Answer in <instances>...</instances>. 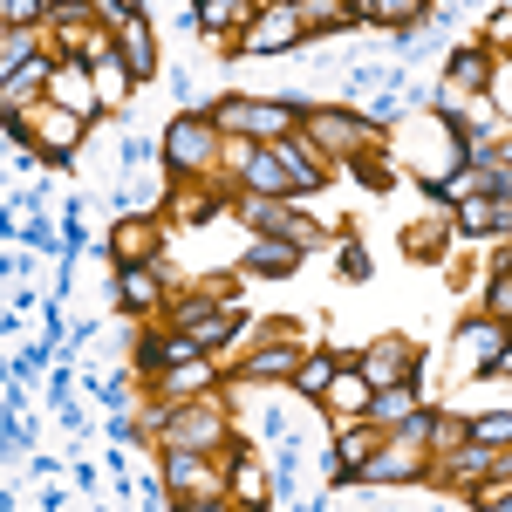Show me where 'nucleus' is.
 Instances as JSON below:
<instances>
[{"instance_id": "1", "label": "nucleus", "mask_w": 512, "mask_h": 512, "mask_svg": "<svg viewBox=\"0 0 512 512\" xmlns=\"http://www.w3.org/2000/svg\"><path fill=\"white\" fill-rule=\"evenodd\" d=\"M212 151H219V117H178L171 137H164V158L178 164V171H205Z\"/></svg>"}, {"instance_id": "2", "label": "nucleus", "mask_w": 512, "mask_h": 512, "mask_svg": "<svg viewBox=\"0 0 512 512\" xmlns=\"http://www.w3.org/2000/svg\"><path fill=\"white\" fill-rule=\"evenodd\" d=\"M301 35H308L301 7H294V0H280V7H267V14L239 35V55H274V48H294Z\"/></svg>"}, {"instance_id": "3", "label": "nucleus", "mask_w": 512, "mask_h": 512, "mask_svg": "<svg viewBox=\"0 0 512 512\" xmlns=\"http://www.w3.org/2000/svg\"><path fill=\"white\" fill-rule=\"evenodd\" d=\"M294 110H308V103L301 96H287V103H219V130H253L260 144H274Z\"/></svg>"}, {"instance_id": "4", "label": "nucleus", "mask_w": 512, "mask_h": 512, "mask_svg": "<svg viewBox=\"0 0 512 512\" xmlns=\"http://www.w3.org/2000/svg\"><path fill=\"white\" fill-rule=\"evenodd\" d=\"M123 69H130V82H151V69H158V55H151V21H144V14L123 21Z\"/></svg>"}, {"instance_id": "5", "label": "nucleus", "mask_w": 512, "mask_h": 512, "mask_svg": "<svg viewBox=\"0 0 512 512\" xmlns=\"http://www.w3.org/2000/svg\"><path fill=\"white\" fill-rule=\"evenodd\" d=\"M253 226L274 239H294V246H315V226H301V219H287L274 198H253Z\"/></svg>"}, {"instance_id": "6", "label": "nucleus", "mask_w": 512, "mask_h": 512, "mask_svg": "<svg viewBox=\"0 0 512 512\" xmlns=\"http://www.w3.org/2000/svg\"><path fill=\"white\" fill-rule=\"evenodd\" d=\"M458 226H465V233H499V226H512V212L499 205V198H465Z\"/></svg>"}, {"instance_id": "7", "label": "nucleus", "mask_w": 512, "mask_h": 512, "mask_svg": "<svg viewBox=\"0 0 512 512\" xmlns=\"http://www.w3.org/2000/svg\"><path fill=\"white\" fill-rule=\"evenodd\" d=\"M362 376H369L376 390H383L390 376H410V349H403V342H383V349H376L369 362H362Z\"/></svg>"}, {"instance_id": "8", "label": "nucleus", "mask_w": 512, "mask_h": 512, "mask_svg": "<svg viewBox=\"0 0 512 512\" xmlns=\"http://www.w3.org/2000/svg\"><path fill=\"white\" fill-rule=\"evenodd\" d=\"M301 253H308V246H294V239H274V246H253V253H246V267H253V274H280V267H294Z\"/></svg>"}, {"instance_id": "9", "label": "nucleus", "mask_w": 512, "mask_h": 512, "mask_svg": "<svg viewBox=\"0 0 512 512\" xmlns=\"http://www.w3.org/2000/svg\"><path fill=\"white\" fill-rule=\"evenodd\" d=\"M465 437H472L478 451H492V444H512V417H506V410H492V417H472V424H465Z\"/></svg>"}, {"instance_id": "10", "label": "nucleus", "mask_w": 512, "mask_h": 512, "mask_svg": "<svg viewBox=\"0 0 512 512\" xmlns=\"http://www.w3.org/2000/svg\"><path fill=\"white\" fill-rule=\"evenodd\" d=\"M55 96H62V110H96V96H89V82H82V69H55Z\"/></svg>"}, {"instance_id": "11", "label": "nucleus", "mask_w": 512, "mask_h": 512, "mask_svg": "<svg viewBox=\"0 0 512 512\" xmlns=\"http://www.w3.org/2000/svg\"><path fill=\"white\" fill-rule=\"evenodd\" d=\"M335 369H342L335 355H315V362H301V383H294V390H301V396H328V383H335Z\"/></svg>"}, {"instance_id": "12", "label": "nucleus", "mask_w": 512, "mask_h": 512, "mask_svg": "<svg viewBox=\"0 0 512 512\" xmlns=\"http://www.w3.org/2000/svg\"><path fill=\"white\" fill-rule=\"evenodd\" d=\"M444 76L465 82V89H478V82H485V55H472V48H465V55H451V62H444Z\"/></svg>"}, {"instance_id": "13", "label": "nucleus", "mask_w": 512, "mask_h": 512, "mask_svg": "<svg viewBox=\"0 0 512 512\" xmlns=\"http://www.w3.org/2000/svg\"><path fill=\"white\" fill-rule=\"evenodd\" d=\"M117 301H123V308H151V301H158V280H144V274L117 280Z\"/></svg>"}, {"instance_id": "14", "label": "nucleus", "mask_w": 512, "mask_h": 512, "mask_svg": "<svg viewBox=\"0 0 512 512\" xmlns=\"http://www.w3.org/2000/svg\"><path fill=\"white\" fill-rule=\"evenodd\" d=\"M233 14H246V0H205V7H198V28H212V35H219Z\"/></svg>"}, {"instance_id": "15", "label": "nucleus", "mask_w": 512, "mask_h": 512, "mask_svg": "<svg viewBox=\"0 0 512 512\" xmlns=\"http://www.w3.org/2000/svg\"><path fill=\"white\" fill-rule=\"evenodd\" d=\"M0 62H7V76H21V62H35V41L21 35V28H7V55Z\"/></svg>"}, {"instance_id": "16", "label": "nucleus", "mask_w": 512, "mask_h": 512, "mask_svg": "<svg viewBox=\"0 0 512 512\" xmlns=\"http://www.w3.org/2000/svg\"><path fill=\"white\" fill-rule=\"evenodd\" d=\"M280 369H294V349H267L246 362V376H280Z\"/></svg>"}, {"instance_id": "17", "label": "nucleus", "mask_w": 512, "mask_h": 512, "mask_svg": "<svg viewBox=\"0 0 512 512\" xmlns=\"http://www.w3.org/2000/svg\"><path fill=\"white\" fill-rule=\"evenodd\" d=\"M335 267H342V280H369V253H362L355 239H342V260H335Z\"/></svg>"}, {"instance_id": "18", "label": "nucleus", "mask_w": 512, "mask_h": 512, "mask_svg": "<svg viewBox=\"0 0 512 512\" xmlns=\"http://www.w3.org/2000/svg\"><path fill=\"white\" fill-rule=\"evenodd\" d=\"M117 253L130 260V253H151V233H137V226H123L117 233Z\"/></svg>"}, {"instance_id": "19", "label": "nucleus", "mask_w": 512, "mask_h": 512, "mask_svg": "<svg viewBox=\"0 0 512 512\" xmlns=\"http://www.w3.org/2000/svg\"><path fill=\"white\" fill-rule=\"evenodd\" d=\"M0 7H7V21H14V28H21V21H35V14H41V0H0Z\"/></svg>"}, {"instance_id": "20", "label": "nucleus", "mask_w": 512, "mask_h": 512, "mask_svg": "<svg viewBox=\"0 0 512 512\" xmlns=\"http://www.w3.org/2000/svg\"><path fill=\"white\" fill-rule=\"evenodd\" d=\"M492 315H499V321L512 315V280H492Z\"/></svg>"}, {"instance_id": "21", "label": "nucleus", "mask_w": 512, "mask_h": 512, "mask_svg": "<svg viewBox=\"0 0 512 512\" xmlns=\"http://www.w3.org/2000/svg\"><path fill=\"white\" fill-rule=\"evenodd\" d=\"M48 7H62V14H82V0H48Z\"/></svg>"}]
</instances>
